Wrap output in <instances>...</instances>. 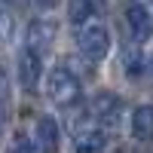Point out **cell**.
I'll list each match as a JSON object with an SVG mask.
<instances>
[{"label": "cell", "mask_w": 153, "mask_h": 153, "mask_svg": "<svg viewBox=\"0 0 153 153\" xmlns=\"http://www.w3.org/2000/svg\"><path fill=\"white\" fill-rule=\"evenodd\" d=\"M34 141H37V150L55 153L58 150V123L52 117H40L34 126Z\"/></svg>", "instance_id": "6"}, {"label": "cell", "mask_w": 153, "mask_h": 153, "mask_svg": "<svg viewBox=\"0 0 153 153\" xmlns=\"http://www.w3.org/2000/svg\"><path fill=\"white\" fill-rule=\"evenodd\" d=\"M92 113H95V120H101L104 126H117V120H120V98L113 92H98L92 98Z\"/></svg>", "instance_id": "7"}, {"label": "cell", "mask_w": 153, "mask_h": 153, "mask_svg": "<svg viewBox=\"0 0 153 153\" xmlns=\"http://www.w3.org/2000/svg\"><path fill=\"white\" fill-rule=\"evenodd\" d=\"M9 153H37V144L31 141L28 135H16L9 141Z\"/></svg>", "instance_id": "12"}, {"label": "cell", "mask_w": 153, "mask_h": 153, "mask_svg": "<svg viewBox=\"0 0 153 153\" xmlns=\"http://www.w3.org/2000/svg\"><path fill=\"white\" fill-rule=\"evenodd\" d=\"M132 135L138 138V141H150L153 138V107L150 104L138 107L132 113Z\"/></svg>", "instance_id": "8"}, {"label": "cell", "mask_w": 153, "mask_h": 153, "mask_svg": "<svg viewBox=\"0 0 153 153\" xmlns=\"http://www.w3.org/2000/svg\"><path fill=\"white\" fill-rule=\"evenodd\" d=\"M76 153H104V135L101 132H83L76 138Z\"/></svg>", "instance_id": "10"}, {"label": "cell", "mask_w": 153, "mask_h": 153, "mask_svg": "<svg viewBox=\"0 0 153 153\" xmlns=\"http://www.w3.org/2000/svg\"><path fill=\"white\" fill-rule=\"evenodd\" d=\"M55 34H58V25L52 19H34L28 25L25 43H28V49H34V52L40 55V52H46V49L55 43Z\"/></svg>", "instance_id": "3"}, {"label": "cell", "mask_w": 153, "mask_h": 153, "mask_svg": "<svg viewBox=\"0 0 153 153\" xmlns=\"http://www.w3.org/2000/svg\"><path fill=\"white\" fill-rule=\"evenodd\" d=\"M126 25H129V34H132L135 43H144L150 37V31H153V19H150V12L141 3H129L126 6Z\"/></svg>", "instance_id": "4"}, {"label": "cell", "mask_w": 153, "mask_h": 153, "mask_svg": "<svg viewBox=\"0 0 153 153\" xmlns=\"http://www.w3.org/2000/svg\"><path fill=\"white\" fill-rule=\"evenodd\" d=\"M147 68H150V71H153V52H150V58H147Z\"/></svg>", "instance_id": "16"}, {"label": "cell", "mask_w": 153, "mask_h": 153, "mask_svg": "<svg viewBox=\"0 0 153 153\" xmlns=\"http://www.w3.org/2000/svg\"><path fill=\"white\" fill-rule=\"evenodd\" d=\"M6 98H9V76L0 68V104H6Z\"/></svg>", "instance_id": "13"}, {"label": "cell", "mask_w": 153, "mask_h": 153, "mask_svg": "<svg viewBox=\"0 0 153 153\" xmlns=\"http://www.w3.org/2000/svg\"><path fill=\"white\" fill-rule=\"evenodd\" d=\"M3 123H6V104H0V129H3Z\"/></svg>", "instance_id": "15"}, {"label": "cell", "mask_w": 153, "mask_h": 153, "mask_svg": "<svg viewBox=\"0 0 153 153\" xmlns=\"http://www.w3.org/2000/svg\"><path fill=\"white\" fill-rule=\"evenodd\" d=\"M0 40H12V9L0 0Z\"/></svg>", "instance_id": "11"}, {"label": "cell", "mask_w": 153, "mask_h": 153, "mask_svg": "<svg viewBox=\"0 0 153 153\" xmlns=\"http://www.w3.org/2000/svg\"><path fill=\"white\" fill-rule=\"evenodd\" d=\"M92 12H95L92 0H71V3H68V22L86 28V25L92 22Z\"/></svg>", "instance_id": "9"}, {"label": "cell", "mask_w": 153, "mask_h": 153, "mask_svg": "<svg viewBox=\"0 0 153 153\" xmlns=\"http://www.w3.org/2000/svg\"><path fill=\"white\" fill-rule=\"evenodd\" d=\"M34 3H37V6H43V9H55L61 0H34Z\"/></svg>", "instance_id": "14"}, {"label": "cell", "mask_w": 153, "mask_h": 153, "mask_svg": "<svg viewBox=\"0 0 153 153\" xmlns=\"http://www.w3.org/2000/svg\"><path fill=\"white\" fill-rule=\"evenodd\" d=\"M76 43H80V52L89 61H101V58L110 52V34H107L104 25H98V22H89L86 28H80Z\"/></svg>", "instance_id": "2"}, {"label": "cell", "mask_w": 153, "mask_h": 153, "mask_svg": "<svg viewBox=\"0 0 153 153\" xmlns=\"http://www.w3.org/2000/svg\"><path fill=\"white\" fill-rule=\"evenodd\" d=\"M46 89H49V98H52L55 104H61V107H71V104L80 101V80H76V74L71 68H65V65H55L49 71Z\"/></svg>", "instance_id": "1"}, {"label": "cell", "mask_w": 153, "mask_h": 153, "mask_svg": "<svg viewBox=\"0 0 153 153\" xmlns=\"http://www.w3.org/2000/svg\"><path fill=\"white\" fill-rule=\"evenodd\" d=\"M43 61H40V55L34 52V49H28L25 46L22 52H19V83L25 86V89H34L37 86V80H40V68Z\"/></svg>", "instance_id": "5"}]
</instances>
